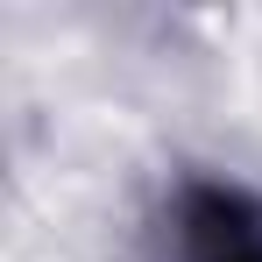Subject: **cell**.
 I'll use <instances>...</instances> for the list:
<instances>
[{"label":"cell","instance_id":"obj_1","mask_svg":"<svg viewBox=\"0 0 262 262\" xmlns=\"http://www.w3.org/2000/svg\"><path fill=\"white\" fill-rule=\"evenodd\" d=\"M191 234H199L206 262H262V234L241 227V206L220 199V191H206V199L191 206Z\"/></svg>","mask_w":262,"mask_h":262}]
</instances>
